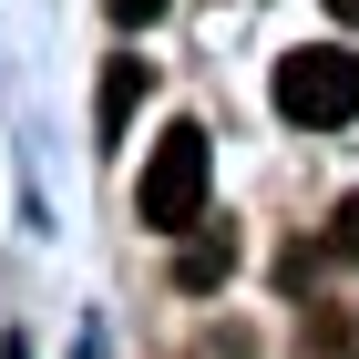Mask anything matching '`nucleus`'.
Wrapping results in <instances>:
<instances>
[{
  "label": "nucleus",
  "mask_w": 359,
  "mask_h": 359,
  "mask_svg": "<svg viewBox=\"0 0 359 359\" xmlns=\"http://www.w3.org/2000/svg\"><path fill=\"white\" fill-rule=\"evenodd\" d=\"M226 267H236V247H226V236H195V247L175 257V277H185V287H216Z\"/></svg>",
  "instance_id": "20e7f679"
},
{
  "label": "nucleus",
  "mask_w": 359,
  "mask_h": 359,
  "mask_svg": "<svg viewBox=\"0 0 359 359\" xmlns=\"http://www.w3.org/2000/svg\"><path fill=\"white\" fill-rule=\"evenodd\" d=\"M277 113H287V123H308V134L359 123V52H339V41L287 52V62H277Z\"/></svg>",
  "instance_id": "f03ea898"
},
{
  "label": "nucleus",
  "mask_w": 359,
  "mask_h": 359,
  "mask_svg": "<svg viewBox=\"0 0 359 359\" xmlns=\"http://www.w3.org/2000/svg\"><path fill=\"white\" fill-rule=\"evenodd\" d=\"M205 185H216L205 123H165V134H154V154H144V195H134V216L154 226V236H185V226H205Z\"/></svg>",
  "instance_id": "f257e3e1"
},
{
  "label": "nucleus",
  "mask_w": 359,
  "mask_h": 359,
  "mask_svg": "<svg viewBox=\"0 0 359 359\" xmlns=\"http://www.w3.org/2000/svg\"><path fill=\"white\" fill-rule=\"evenodd\" d=\"M329 257H359V195H339V216H329Z\"/></svg>",
  "instance_id": "39448f33"
},
{
  "label": "nucleus",
  "mask_w": 359,
  "mask_h": 359,
  "mask_svg": "<svg viewBox=\"0 0 359 359\" xmlns=\"http://www.w3.org/2000/svg\"><path fill=\"white\" fill-rule=\"evenodd\" d=\"M103 11H113L123 31H154V21H165V0H103Z\"/></svg>",
  "instance_id": "423d86ee"
},
{
  "label": "nucleus",
  "mask_w": 359,
  "mask_h": 359,
  "mask_svg": "<svg viewBox=\"0 0 359 359\" xmlns=\"http://www.w3.org/2000/svg\"><path fill=\"white\" fill-rule=\"evenodd\" d=\"M144 83H154L144 62H113V72H103V144L123 134V123H134V103H144Z\"/></svg>",
  "instance_id": "7ed1b4c3"
},
{
  "label": "nucleus",
  "mask_w": 359,
  "mask_h": 359,
  "mask_svg": "<svg viewBox=\"0 0 359 359\" xmlns=\"http://www.w3.org/2000/svg\"><path fill=\"white\" fill-rule=\"evenodd\" d=\"M329 21H349V31H359V0H329Z\"/></svg>",
  "instance_id": "0eeeda50"
}]
</instances>
